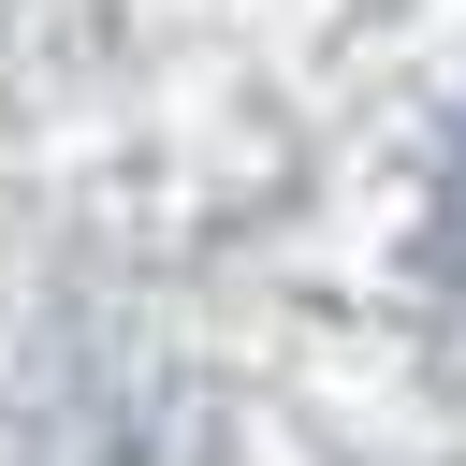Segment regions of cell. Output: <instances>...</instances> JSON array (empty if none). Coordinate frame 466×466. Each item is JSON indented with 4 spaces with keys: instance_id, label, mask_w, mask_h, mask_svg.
<instances>
[{
    "instance_id": "6da1fadb",
    "label": "cell",
    "mask_w": 466,
    "mask_h": 466,
    "mask_svg": "<svg viewBox=\"0 0 466 466\" xmlns=\"http://www.w3.org/2000/svg\"><path fill=\"white\" fill-rule=\"evenodd\" d=\"M437 262H451V291H466V146H451V175H437Z\"/></svg>"
}]
</instances>
